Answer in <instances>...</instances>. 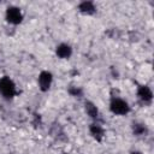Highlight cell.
<instances>
[{"label":"cell","instance_id":"cell-5","mask_svg":"<svg viewBox=\"0 0 154 154\" xmlns=\"http://www.w3.org/2000/svg\"><path fill=\"white\" fill-rule=\"evenodd\" d=\"M137 97L144 105H150L153 100V91L148 85H140L137 88Z\"/></svg>","mask_w":154,"mask_h":154},{"label":"cell","instance_id":"cell-10","mask_svg":"<svg viewBox=\"0 0 154 154\" xmlns=\"http://www.w3.org/2000/svg\"><path fill=\"white\" fill-rule=\"evenodd\" d=\"M132 134L135 136H138V137L140 136H147L148 135V128L146 124L136 122L132 124Z\"/></svg>","mask_w":154,"mask_h":154},{"label":"cell","instance_id":"cell-11","mask_svg":"<svg viewBox=\"0 0 154 154\" xmlns=\"http://www.w3.org/2000/svg\"><path fill=\"white\" fill-rule=\"evenodd\" d=\"M69 94L71 95V96H75V97H77V96H82L83 95V89L81 88V87H70L69 88Z\"/></svg>","mask_w":154,"mask_h":154},{"label":"cell","instance_id":"cell-9","mask_svg":"<svg viewBox=\"0 0 154 154\" xmlns=\"http://www.w3.org/2000/svg\"><path fill=\"white\" fill-rule=\"evenodd\" d=\"M78 11L82 13V14H85V16H91L96 12V6L93 1H82L78 4Z\"/></svg>","mask_w":154,"mask_h":154},{"label":"cell","instance_id":"cell-4","mask_svg":"<svg viewBox=\"0 0 154 154\" xmlns=\"http://www.w3.org/2000/svg\"><path fill=\"white\" fill-rule=\"evenodd\" d=\"M52 83H53V75L51 71L43 70L38 73L37 84H38V88L41 91H48L52 87Z\"/></svg>","mask_w":154,"mask_h":154},{"label":"cell","instance_id":"cell-12","mask_svg":"<svg viewBox=\"0 0 154 154\" xmlns=\"http://www.w3.org/2000/svg\"><path fill=\"white\" fill-rule=\"evenodd\" d=\"M130 154H143L142 152H140V150H132Z\"/></svg>","mask_w":154,"mask_h":154},{"label":"cell","instance_id":"cell-2","mask_svg":"<svg viewBox=\"0 0 154 154\" xmlns=\"http://www.w3.org/2000/svg\"><path fill=\"white\" fill-rule=\"evenodd\" d=\"M109 111L114 116H126L130 112V106L124 99L112 96L109 101Z\"/></svg>","mask_w":154,"mask_h":154},{"label":"cell","instance_id":"cell-7","mask_svg":"<svg viewBox=\"0 0 154 154\" xmlns=\"http://www.w3.org/2000/svg\"><path fill=\"white\" fill-rule=\"evenodd\" d=\"M84 111H85L87 116L90 119H93L94 122H97L99 123V120H100V111H99V108L96 107V105L94 102L87 100L84 102Z\"/></svg>","mask_w":154,"mask_h":154},{"label":"cell","instance_id":"cell-8","mask_svg":"<svg viewBox=\"0 0 154 154\" xmlns=\"http://www.w3.org/2000/svg\"><path fill=\"white\" fill-rule=\"evenodd\" d=\"M55 55L59 59H69L72 55V47L69 43L61 42L55 47Z\"/></svg>","mask_w":154,"mask_h":154},{"label":"cell","instance_id":"cell-3","mask_svg":"<svg viewBox=\"0 0 154 154\" xmlns=\"http://www.w3.org/2000/svg\"><path fill=\"white\" fill-rule=\"evenodd\" d=\"M5 19L7 23L12 24V25H18L23 22L24 19V14L22 12V10L17 6H8L5 11Z\"/></svg>","mask_w":154,"mask_h":154},{"label":"cell","instance_id":"cell-1","mask_svg":"<svg viewBox=\"0 0 154 154\" xmlns=\"http://www.w3.org/2000/svg\"><path fill=\"white\" fill-rule=\"evenodd\" d=\"M17 94V85L13 82V79L8 76H2L0 78V95L6 100H11Z\"/></svg>","mask_w":154,"mask_h":154},{"label":"cell","instance_id":"cell-6","mask_svg":"<svg viewBox=\"0 0 154 154\" xmlns=\"http://www.w3.org/2000/svg\"><path fill=\"white\" fill-rule=\"evenodd\" d=\"M89 134L96 142H101L105 137V129L100 123L94 122L89 125Z\"/></svg>","mask_w":154,"mask_h":154}]
</instances>
